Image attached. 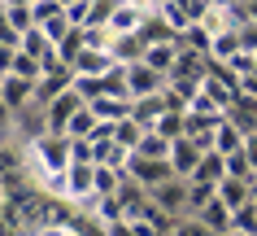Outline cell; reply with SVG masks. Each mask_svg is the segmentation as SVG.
Here are the masks:
<instances>
[{
	"instance_id": "cell-1",
	"label": "cell",
	"mask_w": 257,
	"mask_h": 236,
	"mask_svg": "<svg viewBox=\"0 0 257 236\" xmlns=\"http://www.w3.org/2000/svg\"><path fill=\"white\" fill-rule=\"evenodd\" d=\"M166 92V74L153 70L149 61H126V97L140 101V97H162Z\"/></svg>"
},
{
	"instance_id": "cell-2",
	"label": "cell",
	"mask_w": 257,
	"mask_h": 236,
	"mask_svg": "<svg viewBox=\"0 0 257 236\" xmlns=\"http://www.w3.org/2000/svg\"><path fill=\"white\" fill-rule=\"evenodd\" d=\"M87 101L79 97V88L70 84L66 92H57L53 101H48V123H44V131H53V136H66V127H70V118L83 110Z\"/></svg>"
},
{
	"instance_id": "cell-3",
	"label": "cell",
	"mask_w": 257,
	"mask_h": 236,
	"mask_svg": "<svg viewBox=\"0 0 257 236\" xmlns=\"http://www.w3.org/2000/svg\"><path fill=\"white\" fill-rule=\"evenodd\" d=\"M153 14H144V9H140V5H131V0H118V9H113V14H109V35H113V40H131V35H140V31H144V22H149Z\"/></svg>"
},
{
	"instance_id": "cell-4",
	"label": "cell",
	"mask_w": 257,
	"mask_h": 236,
	"mask_svg": "<svg viewBox=\"0 0 257 236\" xmlns=\"http://www.w3.org/2000/svg\"><path fill=\"white\" fill-rule=\"evenodd\" d=\"M66 197L83 201V206L96 197V162H70L66 167Z\"/></svg>"
},
{
	"instance_id": "cell-5",
	"label": "cell",
	"mask_w": 257,
	"mask_h": 236,
	"mask_svg": "<svg viewBox=\"0 0 257 236\" xmlns=\"http://www.w3.org/2000/svg\"><path fill=\"white\" fill-rule=\"evenodd\" d=\"M149 197L157 201V206H166L175 219H179V214H188V180H179V175H170V180H162V184H153Z\"/></svg>"
},
{
	"instance_id": "cell-6",
	"label": "cell",
	"mask_w": 257,
	"mask_h": 236,
	"mask_svg": "<svg viewBox=\"0 0 257 236\" xmlns=\"http://www.w3.org/2000/svg\"><path fill=\"white\" fill-rule=\"evenodd\" d=\"M179 53H183V40H179V35H166V40H149V44H144V53H140V61H149L153 70H162V74H170V66L179 61Z\"/></svg>"
},
{
	"instance_id": "cell-7",
	"label": "cell",
	"mask_w": 257,
	"mask_h": 236,
	"mask_svg": "<svg viewBox=\"0 0 257 236\" xmlns=\"http://www.w3.org/2000/svg\"><path fill=\"white\" fill-rule=\"evenodd\" d=\"M35 101V84L31 79H22V74H0V105L5 110H22V105H31Z\"/></svg>"
},
{
	"instance_id": "cell-8",
	"label": "cell",
	"mask_w": 257,
	"mask_h": 236,
	"mask_svg": "<svg viewBox=\"0 0 257 236\" xmlns=\"http://www.w3.org/2000/svg\"><path fill=\"white\" fill-rule=\"evenodd\" d=\"M201 144H196V140L192 136H179L175 144H170V171H175L179 180H188L192 171H196V162H201Z\"/></svg>"
},
{
	"instance_id": "cell-9",
	"label": "cell",
	"mask_w": 257,
	"mask_h": 236,
	"mask_svg": "<svg viewBox=\"0 0 257 236\" xmlns=\"http://www.w3.org/2000/svg\"><path fill=\"white\" fill-rule=\"evenodd\" d=\"M257 197V180H235V175H222L218 180V201H227L231 210L244 206V201H253Z\"/></svg>"
},
{
	"instance_id": "cell-10",
	"label": "cell",
	"mask_w": 257,
	"mask_h": 236,
	"mask_svg": "<svg viewBox=\"0 0 257 236\" xmlns=\"http://www.w3.org/2000/svg\"><path fill=\"white\" fill-rule=\"evenodd\" d=\"M126 175H136V180H140V188H153V184L170 180L175 171H170V162H153V158H131Z\"/></svg>"
},
{
	"instance_id": "cell-11",
	"label": "cell",
	"mask_w": 257,
	"mask_h": 236,
	"mask_svg": "<svg viewBox=\"0 0 257 236\" xmlns=\"http://www.w3.org/2000/svg\"><path fill=\"white\" fill-rule=\"evenodd\" d=\"M157 18H162V27L170 31V35H183V31L196 22V18L188 14V5H183V0H162V5H157Z\"/></svg>"
},
{
	"instance_id": "cell-12",
	"label": "cell",
	"mask_w": 257,
	"mask_h": 236,
	"mask_svg": "<svg viewBox=\"0 0 257 236\" xmlns=\"http://www.w3.org/2000/svg\"><path fill=\"white\" fill-rule=\"evenodd\" d=\"M131 158L136 153L126 149V144H118V140H109V144H92V162H100V167H113L126 175V167H131Z\"/></svg>"
},
{
	"instance_id": "cell-13",
	"label": "cell",
	"mask_w": 257,
	"mask_h": 236,
	"mask_svg": "<svg viewBox=\"0 0 257 236\" xmlns=\"http://www.w3.org/2000/svg\"><path fill=\"white\" fill-rule=\"evenodd\" d=\"M227 175V153H218V149H205L201 153V162H196V171H192L188 180H201V184H218Z\"/></svg>"
},
{
	"instance_id": "cell-14",
	"label": "cell",
	"mask_w": 257,
	"mask_h": 236,
	"mask_svg": "<svg viewBox=\"0 0 257 236\" xmlns=\"http://www.w3.org/2000/svg\"><path fill=\"white\" fill-rule=\"evenodd\" d=\"M87 105H92L96 118H109V123H118V118L131 114V97H118V92H100V97L87 101Z\"/></svg>"
},
{
	"instance_id": "cell-15",
	"label": "cell",
	"mask_w": 257,
	"mask_h": 236,
	"mask_svg": "<svg viewBox=\"0 0 257 236\" xmlns=\"http://www.w3.org/2000/svg\"><path fill=\"white\" fill-rule=\"evenodd\" d=\"M196 219H201L214 236H222L231 227V206H227V201H218V193H214V201H205V206L196 210Z\"/></svg>"
},
{
	"instance_id": "cell-16",
	"label": "cell",
	"mask_w": 257,
	"mask_h": 236,
	"mask_svg": "<svg viewBox=\"0 0 257 236\" xmlns=\"http://www.w3.org/2000/svg\"><path fill=\"white\" fill-rule=\"evenodd\" d=\"M109 66H113V53H109V48H83L70 70H74V74H105Z\"/></svg>"
},
{
	"instance_id": "cell-17",
	"label": "cell",
	"mask_w": 257,
	"mask_h": 236,
	"mask_svg": "<svg viewBox=\"0 0 257 236\" xmlns=\"http://www.w3.org/2000/svg\"><path fill=\"white\" fill-rule=\"evenodd\" d=\"M170 144H175V140H166L162 131H144V136H140V144H136V158H153V162H170Z\"/></svg>"
},
{
	"instance_id": "cell-18",
	"label": "cell",
	"mask_w": 257,
	"mask_h": 236,
	"mask_svg": "<svg viewBox=\"0 0 257 236\" xmlns=\"http://www.w3.org/2000/svg\"><path fill=\"white\" fill-rule=\"evenodd\" d=\"M209 149H218V153H235V149H244V131L231 123V114L214 127V140H209Z\"/></svg>"
},
{
	"instance_id": "cell-19",
	"label": "cell",
	"mask_w": 257,
	"mask_h": 236,
	"mask_svg": "<svg viewBox=\"0 0 257 236\" xmlns=\"http://www.w3.org/2000/svg\"><path fill=\"white\" fill-rule=\"evenodd\" d=\"M244 44H240V27H231V31H222V35H214V40H209V61H231V57L240 53Z\"/></svg>"
},
{
	"instance_id": "cell-20",
	"label": "cell",
	"mask_w": 257,
	"mask_h": 236,
	"mask_svg": "<svg viewBox=\"0 0 257 236\" xmlns=\"http://www.w3.org/2000/svg\"><path fill=\"white\" fill-rule=\"evenodd\" d=\"M87 48V35H83V27H70L61 40H57V57L66 61V66H74V57Z\"/></svg>"
},
{
	"instance_id": "cell-21",
	"label": "cell",
	"mask_w": 257,
	"mask_h": 236,
	"mask_svg": "<svg viewBox=\"0 0 257 236\" xmlns=\"http://www.w3.org/2000/svg\"><path fill=\"white\" fill-rule=\"evenodd\" d=\"M144 131H149V127L140 123V118H131V114L113 123V140H118V144H126L131 153H136V144H140V136H144Z\"/></svg>"
},
{
	"instance_id": "cell-22",
	"label": "cell",
	"mask_w": 257,
	"mask_h": 236,
	"mask_svg": "<svg viewBox=\"0 0 257 236\" xmlns=\"http://www.w3.org/2000/svg\"><path fill=\"white\" fill-rule=\"evenodd\" d=\"M122 184H126V175H122V171L100 167V162H96V197H113V193H122Z\"/></svg>"
},
{
	"instance_id": "cell-23",
	"label": "cell",
	"mask_w": 257,
	"mask_h": 236,
	"mask_svg": "<svg viewBox=\"0 0 257 236\" xmlns=\"http://www.w3.org/2000/svg\"><path fill=\"white\" fill-rule=\"evenodd\" d=\"M153 131H162L166 140H179L183 136V110H170V105H166V110L153 118Z\"/></svg>"
},
{
	"instance_id": "cell-24",
	"label": "cell",
	"mask_w": 257,
	"mask_h": 236,
	"mask_svg": "<svg viewBox=\"0 0 257 236\" xmlns=\"http://www.w3.org/2000/svg\"><path fill=\"white\" fill-rule=\"evenodd\" d=\"M231 227H235V232H244V236H257V197L231 210Z\"/></svg>"
},
{
	"instance_id": "cell-25",
	"label": "cell",
	"mask_w": 257,
	"mask_h": 236,
	"mask_svg": "<svg viewBox=\"0 0 257 236\" xmlns=\"http://www.w3.org/2000/svg\"><path fill=\"white\" fill-rule=\"evenodd\" d=\"M166 110V92L162 97H140V101H131V118H140L144 127H153V118Z\"/></svg>"
},
{
	"instance_id": "cell-26",
	"label": "cell",
	"mask_w": 257,
	"mask_h": 236,
	"mask_svg": "<svg viewBox=\"0 0 257 236\" xmlns=\"http://www.w3.org/2000/svg\"><path fill=\"white\" fill-rule=\"evenodd\" d=\"M218 184H201V180H188V214H196V210L205 206V201H214Z\"/></svg>"
},
{
	"instance_id": "cell-27",
	"label": "cell",
	"mask_w": 257,
	"mask_h": 236,
	"mask_svg": "<svg viewBox=\"0 0 257 236\" xmlns=\"http://www.w3.org/2000/svg\"><path fill=\"white\" fill-rule=\"evenodd\" d=\"M100 123V118H96L92 114V105H83L79 114H74V118H70V127H66V136H92V127Z\"/></svg>"
},
{
	"instance_id": "cell-28",
	"label": "cell",
	"mask_w": 257,
	"mask_h": 236,
	"mask_svg": "<svg viewBox=\"0 0 257 236\" xmlns=\"http://www.w3.org/2000/svg\"><path fill=\"white\" fill-rule=\"evenodd\" d=\"M227 175H235V180H257V171L248 167V158H244V149L227 153Z\"/></svg>"
},
{
	"instance_id": "cell-29",
	"label": "cell",
	"mask_w": 257,
	"mask_h": 236,
	"mask_svg": "<svg viewBox=\"0 0 257 236\" xmlns=\"http://www.w3.org/2000/svg\"><path fill=\"white\" fill-rule=\"evenodd\" d=\"M188 110H196V114H227V110H222V105H218L214 97H209V92H205V88H196V92H192Z\"/></svg>"
},
{
	"instance_id": "cell-30",
	"label": "cell",
	"mask_w": 257,
	"mask_h": 236,
	"mask_svg": "<svg viewBox=\"0 0 257 236\" xmlns=\"http://www.w3.org/2000/svg\"><path fill=\"white\" fill-rule=\"evenodd\" d=\"M175 236H214L209 227H205L196 214H188V223H183V214H179V223H175Z\"/></svg>"
},
{
	"instance_id": "cell-31",
	"label": "cell",
	"mask_w": 257,
	"mask_h": 236,
	"mask_svg": "<svg viewBox=\"0 0 257 236\" xmlns=\"http://www.w3.org/2000/svg\"><path fill=\"white\" fill-rule=\"evenodd\" d=\"M70 162H92V140L87 136H70Z\"/></svg>"
},
{
	"instance_id": "cell-32",
	"label": "cell",
	"mask_w": 257,
	"mask_h": 236,
	"mask_svg": "<svg viewBox=\"0 0 257 236\" xmlns=\"http://www.w3.org/2000/svg\"><path fill=\"white\" fill-rule=\"evenodd\" d=\"M100 227H105V236H136V232H131V219H126V214H122V219H113V223H100Z\"/></svg>"
},
{
	"instance_id": "cell-33",
	"label": "cell",
	"mask_w": 257,
	"mask_h": 236,
	"mask_svg": "<svg viewBox=\"0 0 257 236\" xmlns=\"http://www.w3.org/2000/svg\"><path fill=\"white\" fill-rule=\"evenodd\" d=\"M18 61V44H0V74H9Z\"/></svg>"
},
{
	"instance_id": "cell-34",
	"label": "cell",
	"mask_w": 257,
	"mask_h": 236,
	"mask_svg": "<svg viewBox=\"0 0 257 236\" xmlns=\"http://www.w3.org/2000/svg\"><path fill=\"white\" fill-rule=\"evenodd\" d=\"M244 158H248V167L257 171V131H248V136H244Z\"/></svg>"
},
{
	"instance_id": "cell-35",
	"label": "cell",
	"mask_w": 257,
	"mask_h": 236,
	"mask_svg": "<svg viewBox=\"0 0 257 236\" xmlns=\"http://www.w3.org/2000/svg\"><path fill=\"white\" fill-rule=\"evenodd\" d=\"M214 9H240V0H209Z\"/></svg>"
},
{
	"instance_id": "cell-36",
	"label": "cell",
	"mask_w": 257,
	"mask_h": 236,
	"mask_svg": "<svg viewBox=\"0 0 257 236\" xmlns=\"http://www.w3.org/2000/svg\"><path fill=\"white\" fill-rule=\"evenodd\" d=\"M66 236H87V232H79V227H74V223H66Z\"/></svg>"
},
{
	"instance_id": "cell-37",
	"label": "cell",
	"mask_w": 257,
	"mask_h": 236,
	"mask_svg": "<svg viewBox=\"0 0 257 236\" xmlns=\"http://www.w3.org/2000/svg\"><path fill=\"white\" fill-rule=\"evenodd\" d=\"M31 236H35V232H31Z\"/></svg>"
}]
</instances>
